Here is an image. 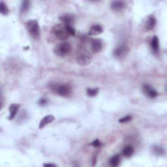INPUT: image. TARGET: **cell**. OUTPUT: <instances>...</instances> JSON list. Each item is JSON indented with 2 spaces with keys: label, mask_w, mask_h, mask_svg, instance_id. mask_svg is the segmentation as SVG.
<instances>
[{
  "label": "cell",
  "mask_w": 167,
  "mask_h": 167,
  "mask_svg": "<svg viewBox=\"0 0 167 167\" xmlns=\"http://www.w3.org/2000/svg\"><path fill=\"white\" fill-rule=\"evenodd\" d=\"M92 56L84 47H79L76 50V61L81 66H86L91 63Z\"/></svg>",
  "instance_id": "6da1fadb"
},
{
  "label": "cell",
  "mask_w": 167,
  "mask_h": 167,
  "mask_svg": "<svg viewBox=\"0 0 167 167\" xmlns=\"http://www.w3.org/2000/svg\"><path fill=\"white\" fill-rule=\"evenodd\" d=\"M50 88L51 90L62 97H68L72 92V87L69 84H63L60 85L57 83H53Z\"/></svg>",
  "instance_id": "7a4b0ae2"
},
{
  "label": "cell",
  "mask_w": 167,
  "mask_h": 167,
  "mask_svg": "<svg viewBox=\"0 0 167 167\" xmlns=\"http://www.w3.org/2000/svg\"><path fill=\"white\" fill-rule=\"evenodd\" d=\"M53 32L56 38L61 41H65L70 36L67 31L66 24H64L56 25L53 28Z\"/></svg>",
  "instance_id": "3957f363"
},
{
  "label": "cell",
  "mask_w": 167,
  "mask_h": 167,
  "mask_svg": "<svg viewBox=\"0 0 167 167\" xmlns=\"http://www.w3.org/2000/svg\"><path fill=\"white\" fill-rule=\"evenodd\" d=\"M26 28L29 35L35 39H38L40 37V27L37 20H29L26 23Z\"/></svg>",
  "instance_id": "277c9868"
},
{
  "label": "cell",
  "mask_w": 167,
  "mask_h": 167,
  "mask_svg": "<svg viewBox=\"0 0 167 167\" xmlns=\"http://www.w3.org/2000/svg\"><path fill=\"white\" fill-rule=\"evenodd\" d=\"M70 50H71L70 44L66 42H62L55 47L54 52L57 56L63 57L68 55Z\"/></svg>",
  "instance_id": "5b68a950"
},
{
  "label": "cell",
  "mask_w": 167,
  "mask_h": 167,
  "mask_svg": "<svg viewBox=\"0 0 167 167\" xmlns=\"http://www.w3.org/2000/svg\"><path fill=\"white\" fill-rule=\"evenodd\" d=\"M157 20L156 18L153 15H150L147 16L146 19V20L144 22V30L145 31H150L152 30L156 27Z\"/></svg>",
  "instance_id": "8992f818"
},
{
  "label": "cell",
  "mask_w": 167,
  "mask_h": 167,
  "mask_svg": "<svg viewBox=\"0 0 167 167\" xmlns=\"http://www.w3.org/2000/svg\"><path fill=\"white\" fill-rule=\"evenodd\" d=\"M103 48V44L101 40L98 39V38H95L92 41L91 43V48L92 52L94 53H98L102 50Z\"/></svg>",
  "instance_id": "52a82bcc"
},
{
  "label": "cell",
  "mask_w": 167,
  "mask_h": 167,
  "mask_svg": "<svg viewBox=\"0 0 167 167\" xmlns=\"http://www.w3.org/2000/svg\"><path fill=\"white\" fill-rule=\"evenodd\" d=\"M128 52V48L124 45V44H121V45L118 46L114 51V55L118 58H120L125 56V54Z\"/></svg>",
  "instance_id": "ba28073f"
},
{
  "label": "cell",
  "mask_w": 167,
  "mask_h": 167,
  "mask_svg": "<svg viewBox=\"0 0 167 167\" xmlns=\"http://www.w3.org/2000/svg\"><path fill=\"white\" fill-rule=\"evenodd\" d=\"M142 89L144 93L150 98H156L158 95L156 89L150 85H144Z\"/></svg>",
  "instance_id": "9c48e42d"
},
{
  "label": "cell",
  "mask_w": 167,
  "mask_h": 167,
  "mask_svg": "<svg viewBox=\"0 0 167 167\" xmlns=\"http://www.w3.org/2000/svg\"><path fill=\"white\" fill-rule=\"evenodd\" d=\"M126 3L124 1H114L111 3V9L116 12L121 11L125 9Z\"/></svg>",
  "instance_id": "30bf717a"
},
{
  "label": "cell",
  "mask_w": 167,
  "mask_h": 167,
  "mask_svg": "<svg viewBox=\"0 0 167 167\" xmlns=\"http://www.w3.org/2000/svg\"><path fill=\"white\" fill-rule=\"evenodd\" d=\"M55 120L54 116L52 115H48L47 116L44 117L40 121L39 125H38V128L39 129H43L44 127H45L47 125L52 123V121H54Z\"/></svg>",
  "instance_id": "8fae6325"
},
{
  "label": "cell",
  "mask_w": 167,
  "mask_h": 167,
  "mask_svg": "<svg viewBox=\"0 0 167 167\" xmlns=\"http://www.w3.org/2000/svg\"><path fill=\"white\" fill-rule=\"evenodd\" d=\"M102 31H103V29L100 25H92L89 29L88 34L89 36H95L102 34Z\"/></svg>",
  "instance_id": "7c38bea8"
},
{
  "label": "cell",
  "mask_w": 167,
  "mask_h": 167,
  "mask_svg": "<svg viewBox=\"0 0 167 167\" xmlns=\"http://www.w3.org/2000/svg\"><path fill=\"white\" fill-rule=\"evenodd\" d=\"M20 108V105L18 104H12L9 106V120H12L15 118L16 115Z\"/></svg>",
  "instance_id": "4fadbf2b"
},
{
  "label": "cell",
  "mask_w": 167,
  "mask_h": 167,
  "mask_svg": "<svg viewBox=\"0 0 167 167\" xmlns=\"http://www.w3.org/2000/svg\"><path fill=\"white\" fill-rule=\"evenodd\" d=\"M60 20L63 22V24H66V25H70L74 20V16L70 15H62L60 18Z\"/></svg>",
  "instance_id": "5bb4252c"
},
{
  "label": "cell",
  "mask_w": 167,
  "mask_h": 167,
  "mask_svg": "<svg viewBox=\"0 0 167 167\" xmlns=\"http://www.w3.org/2000/svg\"><path fill=\"white\" fill-rule=\"evenodd\" d=\"M151 47L154 52H158L159 49V38L157 36H154L151 41Z\"/></svg>",
  "instance_id": "9a60e30c"
},
{
  "label": "cell",
  "mask_w": 167,
  "mask_h": 167,
  "mask_svg": "<svg viewBox=\"0 0 167 167\" xmlns=\"http://www.w3.org/2000/svg\"><path fill=\"white\" fill-rule=\"evenodd\" d=\"M120 161H121L120 156L119 154H117V155H115L111 158L110 160H109V163H110L111 166L113 167H116L120 165Z\"/></svg>",
  "instance_id": "2e32d148"
},
{
  "label": "cell",
  "mask_w": 167,
  "mask_h": 167,
  "mask_svg": "<svg viewBox=\"0 0 167 167\" xmlns=\"http://www.w3.org/2000/svg\"><path fill=\"white\" fill-rule=\"evenodd\" d=\"M134 152V150L131 146H127L124 147L123 151H122V154H123V156L125 157H129L133 155Z\"/></svg>",
  "instance_id": "e0dca14e"
},
{
  "label": "cell",
  "mask_w": 167,
  "mask_h": 167,
  "mask_svg": "<svg viewBox=\"0 0 167 167\" xmlns=\"http://www.w3.org/2000/svg\"><path fill=\"white\" fill-rule=\"evenodd\" d=\"M152 151L157 156H163V155H164L165 151V149L162 146H158V145L153 146Z\"/></svg>",
  "instance_id": "ac0fdd59"
},
{
  "label": "cell",
  "mask_w": 167,
  "mask_h": 167,
  "mask_svg": "<svg viewBox=\"0 0 167 167\" xmlns=\"http://www.w3.org/2000/svg\"><path fill=\"white\" fill-rule=\"evenodd\" d=\"M0 12L3 15H7L9 13V9L3 2H0Z\"/></svg>",
  "instance_id": "d6986e66"
},
{
  "label": "cell",
  "mask_w": 167,
  "mask_h": 167,
  "mask_svg": "<svg viewBox=\"0 0 167 167\" xmlns=\"http://www.w3.org/2000/svg\"><path fill=\"white\" fill-rule=\"evenodd\" d=\"M30 7V2L29 1H23L21 4L20 11L22 13L27 12Z\"/></svg>",
  "instance_id": "ffe728a7"
},
{
  "label": "cell",
  "mask_w": 167,
  "mask_h": 167,
  "mask_svg": "<svg viewBox=\"0 0 167 167\" xmlns=\"http://www.w3.org/2000/svg\"><path fill=\"white\" fill-rule=\"evenodd\" d=\"M86 92L88 96L89 97H95L97 95L99 92V89L98 88H88L86 89Z\"/></svg>",
  "instance_id": "44dd1931"
},
{
  "label": "cell",
  "mask_w": 167,
  "mask_h": 167,
  "mask_svg": "<svg viewBox=\"0 0 167 167\" xmlns=\"http://www.w3.org/2000/svg\"><path fill=\"white\" fill-rule=\"evenodd\" d=\"M132 120V116L131 115H126V116L122 118L119 120V123L123 124V123H126V122H129Z\"/></svg>",
  "instance_id": "7402d4cb"
},
{
  "label": "cell",
  "mask_w": 167,
  "mask_h": 167,
  "mask_svg": "<svg viewBox=\"0 0 167 167\" xmlns=\"http://www.w3.org/2000/svg\"><path fill=\"white\" fill-rule=\"evenodd\" d=\"M67 25V31L69 32V34L70 36H74L75 35V29L71 25Z\"/></svg>",
  "instance_id": "603a6c76"
},
{
  "label": "cell",
  "mask_w": 167,
  "mask_h": 167,
  "mask_svg": "<svg viewBox=\"0 0 167 167\" xmlns=\"http://www.w3.org/2000/svg\"><path fill=\"white\" fill-rule=\"evenodd\" d=\"M89 145H91L95 147H100L102 146V144L101 143V142L99 139H96V140H93V142Z\"/></svg>",
  "instance_id": "cb8c5ba5"
},
{
  "label": "cell",
  "mask_w": 167,
  "mask_h": 167,
  "mask_svg": "<svg viewBox=\"0 0 167 167\" xmlns=\"http://www.w3.org/2000/svg\"><path fill=\"white\" fill-rule=\"evenodd\" d=\"M38 105L42 106H44L48 104V100L47 98H41L38 102Z\"/></svg>",
  "instance_id": "d4e9b609"
},
{
  "label": "cell",
  "mask_w": 167,
  "mask_h": 167,
  "mask_svg": "<svg viewBox=\"0 0 167 167\" xmlns=\"http://www.w3.org/2000/svg\"><path fill=\"white\" fill-rule=\"evenodd\" d=\"M45 167H56V165L54 164H52V163H46L43 165Z\"/></svg>",
  "instance_id": "484cf974"
}]
</instances>
